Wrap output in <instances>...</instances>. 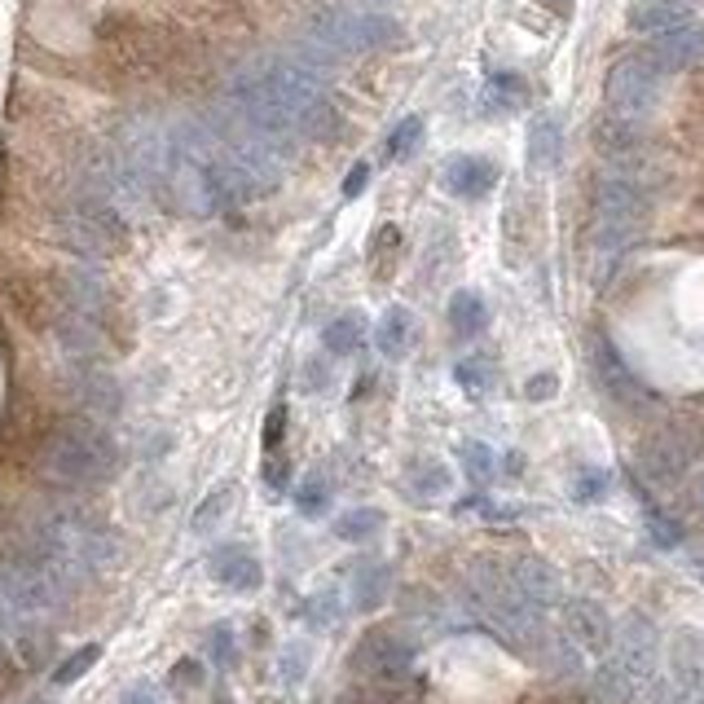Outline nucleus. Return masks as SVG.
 <instances>
[{
  "instance_id": "nucleus-34",
  "label": "nucleus",
  "mask_w": 704,
  "mask_h": 704,
  "mask_svg": "<svg viewBox=\"0 0 704 704\" xmlns=\"http://www.w3.org/2000/svg\"><path fill=\"white\" fill-rule=\"evenodd\" d=\"M418 142H423V120H418V114H410V120H401V124L392 129V137H388V159L414 155Z\"/></svg>"
},
{
  "instance_id": "nucleus-31",
  "label": "nucleus",
  "mask_w": 704,
  "mask_h": 704,
  "mask_svg": "<svg viewBox=\"0 0 704 704\" xmlns=\"http://www.w3.org/2000/svg\"><path fill=\"white\" fill-rule=\"evenodd\" d=\"M295 507H300V515L317 520V515L330 507V481H326V476H308V481L300 485V494H295Z\"/></svg>"
},
{
  "instance_id": "nucleus-26",
  "label": "nucleus",
  "mask_w": 704,
  "mask_h": 704,
  "mask_svg": "<svg viewBox=\"0 0 704 704\" xmlns=\"http://www.w3.org/2000/svg\"><path fill=\"white\" fill-rule=\"evenodd\" d=\"M321 343H326V352H335V357H352V352L366 343V317H362V313H343V317H335V321L321 330Z\"/></svg>"
},
{
  "instance_id": "nucleus-19",
  "label": "nucleus",
  "mask_w": 704,
  "mask_h": 704,
  "mask_svg": "<svg viewBox=\"0 0 704 704\" xmlns=\"http://www.w3.org/2000/svg\"><path fill=\"white\" fill-rule=\"evenodd\" d=\"M511 581H515V591H520L537 612H546V608L559 604V572H555L546 559H537V555H520V559L511 563Z\"/></svg>"
},
{
  "instance_id": "nucleus-9",
  "label": "nucleus",
  "mask_w": 704,
  "mask_h": 704,
  "mask_svg": "<svg viewBox=\"0 0 704 704\" xmlns=\"http://www.w3.org/2000/svg\"><path fill=\"white\" fill-rule=\"evenodd\" d=\"M617 652H612V669L639 691L652 673H656V656H660V639H656V626L647 621V617H626L621 621V634H617V643H612Z\"/></svg>"
},
{
  "instance_id": "nucleus-33",
  "label": "nucleus",
  "mask_w": 704,
  "mask_h": 704,
  "mask_svg": "<svg viewBox=\"0 0 704 704\" xmlns=\"http://www.w3.org/2000/svg\"><path fill=\"white\" fill-rule=\"evenodd\" d=\"M229 502H233V485H216V489L203 498V507L194 511V533H207V529L229 511Z\"/></svg>"
},
{
  "instance_id": "nucleus-36",
  "label": "nucleus",
  "mask_w": 704,
  "mask_h": 704,
  "mask_svg": "<svg viewBox=\"0 0 704 704\" xmlns=\"http://www.w3.org/2000/svg\"><path fill=\"white\" fill-rule=\"evenodd\" d=\"M647 533H652V542H656V546H665V550H673V546L682 542V524H678V520H669V515H665V511H656V507L647 511Z\"/></svg>"
},
{
  "instance_id": "nucleus-14",
  "label": "nucleus",
  "mask_w": 704,
  "mask_h": 704,
  "mask_svg": "<svg viewBox=\"0 0 704 704\" xmlns=\"http://www.w3.org/2000/svg\"><path fill=\"white\" fill-rule=\"evenodd\" d=\"M591 366H595V379H599V388L608 392V401H617V405H626V410H643L647 405V388H643V379L626 366V357L617 352V343L612 339H595V348H591Z\"/></svg>"
},
{
  "instance_id": "nucleus-47",
  "label": "nucleus",
  "mask_w": 704,
  "mask_h": 704,
  "mask_svg": "<svg viewBox=\"0 0 704 704\" xmlns=\"http://www.w3.org/2000/svg\"><path fill=\"white\" fill-rule=\"evenodd\" d=\"M700 581H704V563H700Z\"/></svg>"
},
{
  "instance_id": "nucleus-22",
  "label": "nucleus",
  "mask_w": 704,
  "mask_h": 704,
  "mask_svg": "<svg viewBox=\"0 0 704 704\" xmlns=\"http://www.w3.org/2000/svg\"><path fill=\"white\" fill-rule=\"evenodd\" d=\"M559 159H563V120L546 110V114H537L533 129H529V163L537 172H546Z\"/></svg>"
},
{
  "instance_id": "nucleus-15",
  "label": "nucleus",
  "mask_w": 704,
  "mask_h": 704,
  "mask_svg": "<svg viewBox=\"0 0 704 704\" xmlns=\"http://www.w3.org/2000/svg\"><path fill=\"white\" fill-rule=\"evenodd\" d=\"M595 146L599 155L617 168V172H634L647 155V137H643V124H630V120H617V114H604L595 124Z\"/></svg>"
},
{
  "instance_id": "nucleus-21",
  "label": "nucleus",
  "mask_w": 704,
  "mask_h": 704,
  "mask_svg": "<svg viewBox=\"0 0 704 704\" xmlns=\"http://www.w3.org/2000/svg\"><path fill=\"white\" fill-rule=\"evenodd\" d=\"M669 669H673V691H704V634L700 630H682L673 639Z\"/></svg>"
},
{
  "instance_id": "nucleus-40",
  "label": "nucleus",
  "mask_w": 704,
  "mask_h": 704,
  "mask_svg": "<svg viewBox=\"0 0 704 704\" xmlns=\"http://www.w3.org/2000/svg\"><path fill=\"white\" fill-rule=\"evenodd\" d=\"M366 177H371V168H366V163H357V168L348 172V181H343V194H348V198H357V194L366 190Z\"/></svg>"
},
{
  "instance_id": "nucleus-41",
  "label": "nucleus",
  "mask_w": 704,
  "mask_h": 704,
  "mask_svg": "<svg viewBox=\"0 0 704 704\" xmlns=\"http://www.w3.org/2000/svg\"><path fill=\"white\" fill-rule=\"evenodd\" d=\"M120 704H163V700H159V691H155V687H146V682H142V687L124 691V700H120Z\"/></svg>"
},
{
  "instance_id": "nucleus-7",
  "label": "nucleus",
  "mask_w": 704,
  "mask_h": 704,
  "mask_svg": "<svg viewBox=\"0 0 704 704\" xmlns=\"http://www.w3.org/2000/svg\"><path fill=\"white\" fill-rule=\"evenodd\" d=\"M66 591H71V585L32 550H23L19 559H10L5 568H0V604H5V612L14 621L49 617L62 604Z\"/></svg>"
},
{
  "instance_id": "nucleus-27",
  "label": "nucleus",
  "mask_w": 704,
  "mask_h": 704,
  "mask_svg": "<svg viewBox=\"0 0 704 704\" xmlns=\"http://www.w3.org/2000/svg\"><path fill=\"white\" fill-rule=\"evenodd\" d=\"M379 529H384V515H379L375 507H352V511H343V515L335 520V533H339L343 542H371Z\"/></svg>"
},
{
  "instance_id": "nucleus-32",
  "label": "nucleus",
  "mask_w": 704,
  "mask_h": 704,
  "mask_svg": "<svg viewBox=\"0 0 704 704\" xmlns=\"http://www.w3.org/2000/svg\"><path fill=\"white\" fill-rule=\"evenodd\" d=\"M458 384L472 392V397H489L494 392V384H498V375H494V366L489 362H481V357H472V362H462L458 366Z\"/></svg>"
},
{
  "instance_id": "nucleus-8",
  "label": "nucleus",
  "mask_w": 704,
  "mask_h": 704,
  "mask_svg": "<svg viewBox=\"0 0 704 704\" xmlns=\"http://www.w3.org/2000/svg\"><path fill=\"white\" fill-rule=\"evenodd\" d=\"M660 93H665V71L647 53H630V58L612 62V71L604 80L608 114H617V120H630V124H643L647 120V114L660 106Z\"/></svg>"
},
{
  "instance_id": "nucleus-16",
  "label": "nucleus",
  "mask_w": 704,
  "mask_h": 704,
  "mask_svg": "<svg viewBox=\"0 0 704 704\" xmlns=\"http://www.w3.org/2000/svg\"><path fill=\"white\" fill-rule=\"evenodd\" d=\"M647 58H652L665 75L700 66V62H704V23L695 19V23H687V27L669 32V36H656V40H652V49H647Z\"/></svg>"
},
{
  "instance_id": "nucleus-45",
  "label": "nucleus",
  "mask_w": 704,
  "mask_h": 704,
  "mask_svg": "<svg viewBox=\"0 0 704 704\" xmlns=\"http://www.w3.org/2000/svg\"><path fill=\"white\" fill-rule=\"evenodd\" d=\"M695 502L704 507V476H700V485H695Z\"/></svg>"
},
{
  "instance_id": "nucleus-43",
  "label": "nucleus",
  "mask_w": 704,
  "mask_h": 704,
  "mask_svg": "<svg viewBox=\"0 0 704 704\" xmlns=\"http://www.w3.org/2000/svg\"><path fill=\"white\" fill-rule=\"evenodd\" d=\"M265 481H269V485H274V489H282V485H287V466H282V462H278V458H274V462H269V466H265Z\"/></svg>"
},
{
  "instance_id": "nucleus-24",
  "label": "nucleus",
  "mask_w": 704,
  "mask_h": 704,
  "mask_svg": "<svg viewBox=\"0 0 704 704\" xmlns=\"http://www.w3.org/2000/svg\"><path fill=\"white\" fill-rule=\"evenodd\" d=\"M445 317H449V326H453L458 335H481L485 321H489V304H485L481 291H458V295H449Z\"/></svg>"
},
{
  "instance_id": "nucleus-42",
  "label": "nucleus",
  "mask_w": 704,
  "mask_h": 704,
  "mask_svg": "<svg viewBox=\"0 0 704 704\" xmlns=\"http://www.w3.org/2000/svg\"><path fill=\"white\" fill-rule=\"evenodd\" d=\"M198 678H203V669H198L194 660H185V665L172 669V682H185V687H190V682H198Z\"/></svg>"
},
{
  "instance_id": "nucleus-17",
  "label": "nucleus",
  "mask_w": 704,
  "mask_h": 704,
  "mask_svg": "<svg viewBox=\"0 0 704 704\" xmlns=\"http://www.w3.org/2000/svg\"><path fill=\"white\" fill-rule=\"evenodd\" d=\"M440 185L453 194V198H485L494 185H498V168L489 163V159H481V155H453V159H445V168H440Z\"/></svg>"
},
{
  "instance_id": "nucleus-28",
  "label": "nucleus",
  "mask_w": 704,
  "mask_h": 704,
  "mask_svg": "<svg viewBox=\"0 0 704 704\" xmlns=\"http://www.w3.org/2000/svg\"><path fill=\"white\" fill-rule=\"evenodd\" d=\"M388 568L384 563H371V568H362V576H357V608L362 612H375L384 599H388Z\"/></svg>"
},
{
  "instance_id": "nucleus-29",
  "label": "nucleus",
  "mask_w": 704,
  "mask_h": 704,
  "mask_svg": "<svg viewBox=\"0 0 704 704\" xmlns=\"http://www.w3.org/2000/svg\"><path fill=\"white\" fill-rule=\"evenodd\" d=\"M462 466H466V476H472L476 485H485L489 476H494V466H498V458H494V449L485 445V440H466L462 449Z\"/></svg>"
},
{
  "instance_id": "nucleus-10",
  "label": "nucleus",
  "mask_w": 704,
  "mask_h": 704,
  "mask_svg": "<svg viewBox=\"0 0 704 704\" xmlns=\"http://www.w3.org/2000/svg\"><path fill=\"white\" fill-rule=\"evenodd\" d=\"M695 458V440L682 427H665L639 445V476L652 485H678Z\"/></svg>"
},
{
  "instance_id": "nucleus-6",
  "label": "nucleus",
  "mask_w": 704,
  "mask_h": 704,
  "mask_svg": "<svg viewBox=\"0 0 704 704\" xmlns=\"http://www.w3.org/2000/svg\"><path fill=\"white\" fill-rule=\"evenodd\" d=\"M53 239L84 256V260H106L114 252H124L129 247V224L120 216V207L97 198V194H75L66 207H58L53 216Z\"/></svg>"
},
{
  "instance_id": "nucleus-44",
  "label": "nucleus",
  "mask_w": 704,
  "mask_h": 704,
  "mask_svg": "<svg viewBox=\"0 0 704 704\" xmlns=\"http://www.w3.org/2000/svg\"><path fill=\"white\" fill-rule=\"evenodd\" d=\"M673 704H704V691H673Z\"/></svg>"
},
{
  "instance_id": "nucleus-38",
  "label": "nucleus",
  "mask_w": 704,
  "mask_h": 704,
  "mask_svg": "<svg viewBox=\"0 0 704 704\" xmlns=\"http://www.w3.org/2000/svg\"><path fill=\"white\" fill-rule=\"evenodd\" d=\"M211 652H216V665H233V634H229V626L211 630Z\"/></svg>"
},
{
  "instance_id": "nucleus-46",
  "label": "nucleus",
  "mask_w": 704,
  "mask_h": 704,
  "mask_svg": "<svg viewBox=\"0 0 704 704\" xmlns=\"http://www.w3.org/2000/svg\"><path fill=\"white\" fill-rule=\"evenodd\" d=\"M572 5V0H555V10H568Z\"/></svg>"
},
{
  "instance_id": "nucleus-3",
  "label": "nucleus",
  "mask_w": 704,
  "mask_h": 704,
  "mask_svg": "<svg viewBox=\"0 0 704 704\" xmlns=\"http://www.w3.org/2000/svg\"><path fill=\"white\" fill-rule=\"evenodd\" d=\"M40 462H45L49 481H58L66 489H93V485H106L114 476V466H120V445H114V436L101 423L75 418V423H62V427L49 432Z\"/></svg>"
},
{
  "instance_id": "nucleus-20",
  "label": "nucleus",
  "mask_w": 704,
  "mask_h": 704,
  "mask_svg": "<svg viewBox=\"0 0 704 704\" xmlns=\"http://www.w3.org/2000/svg\"><path fill=\"white\" fill-rule=\"evenodd\" d=\"M211 576L220 585H229V591H239V595H252L260 591V559L247 550V546H220L211 555Z\"/></svg>"
},
{
  "instance_id": "nucleus-11",
  "label": "nucleus",
  "mask_w": 704,
  "mask_h": 704,
  "mask_svg": "<svg viewBox=\"0 0 704 704\" xmlns=\"http://www.w3.org/2000/svg\"><path fill=\"white\" fill-rule=\"evenodd\" d=\"M563 643L576 647L581 656H608L612 643H617V630H612V617L604 612V604L595 599H568L563 604Z\"/></svg>"
},
{
  "instance_id": "nucleus-18",
  "label": "nucleus",
  "mask_w": 704,
  "mask_h": 704,
  "mask_svg": "<svg viewBox=\"0 0 704 704\" xmlns=\"http://www.w3.org/2000/svg\"><path fill=\"white\" fill-rule=\"evenodd\" d=\"M695 23V10L687 0H634L630 5V32L656 40V36H669L678 27Z\"/></svg>"
},
{
  "instance_id": "nucleus-4",
  "label": "nucleus",
  "mask_w": 704,
  "mask_h": 704,
  "mask_svg": "<svg viewBox=\"0 0 704 704\" xmlns=\"http://www.w3.org/2000/svg\"><path fill=\"white\" fill-rule=\"evenodd\" d=\"M595 220H591V247L599 265H617V256L634 243V233L647 220V190L634 172H604L595 181Z\"/></svg>"
},
{
  "instance_id": "nucleus-12",
  "label": "nucleus",
  "mask_w": 704,
  "mask_h": 704,
  "mask_svg": "<svg viewBox=\"0 0 704 704\" xmlns=\"http://www.w3.org/2000/svg\"><path fill=\"white\" fill-rule=\"evenodd\" d=\"M66 384H71V397L80 401V410L93 423H106V418H114L124 410V388L101 362H71Z\"/></svg>"
},
{
  "instance_id": "nucleus-30",
  "label": "nucleus",
  "mask_w": 704,
  "mask_h": 704,
  "mask_svg": "<svg viewBox=\"0 0 704 704\" xmlns=\"http://www.w3.org/2000/svg\"><path fill=\"white\" fill-rule=\"evenodd\" d=\"M608 485H612V476L604 466H581L572 476V502H599L608 494Z\"/></svg>"
},
{
  "instance_id": "nucleus-13",
  "label": "nucleus",
  "mask_w": 704,
  "mask_h": 704,
  "mask_svg": "<svg viewBox=\"0 0 704 704\" xmlns=\"http://www.w3.org/2000/svg\"><path fill=\"white\" fill-rule=\"evenodd\" d=\"M357 669L379 687H401L414 673V643H405L401 634L379 630L357 647Z\"/></svg>"
},
{
  "instance_id": "nucleus-5",
  "label": "nucleus",
  "mask_w": 704,
  "mask_h": 704,
  "mask_svg": "<svg viewBox=\"0 0 704 704\" xmlns=\"http://www.w3.org/2000/svg\"><path fill=\"white\" fill-rule=\"evenodd\" d=\"M472 599H476V608L485 612V621H489L507 643H515V647H537V643L546 639V626H542L546 612H537V608L515 591L511 568H502V563H494V559L476 563V568H472Z\"/></svg>"
},
{
  "instance_id": "nucleus-23",
  "label": "nucleus",
  "mask_w": 704,
  "mask_h": 704,
  "mask_svg": "<svg viewBox=\"0 0 704 704\" xmlns=\"http://www.w3.org/2000/svg\"><path fill=\"white\" fill-rule=\"evenodd\" d=\"M529 101V80L520 75V71H494L489 80H485V106L494 110V114H511V110H520Z\"/></svg>"
},
{
  "instance_id": "nucleus-37",
  "label": "nucleus",
  "mask_w": 704,
  "mask_h": 704,
  "mask_svg": "<svg viewBox=\"0 0 704 704\" xmlns=\"http://www.w3.org/2000/svg\"><path fill=\"white\" fill-rule=\"evenodd\" d=\"M282 432H287V410L278 405V410L265 418V449H269V453L282 445Z\"/></svg>"
},
{
  "instance_id": "nucleus-2",
  "label": "nucleus",
  "mask_w": 704,
  "mask_h": 704,
  "mask_svg": "<svg viewBox=\"0 0 704 704\" xmlns=\"http://www.w3.org/2000/svg\"><path fill=\"white\" fill-rule=\"evenodd\" d=\"M397 45H401V23L392 14L362 10V5H321L308 14L300 53L326 71L339 58H362V53H379Z\"/></svg>"
},
{
  "instance_id": "nucleus-39",
  "label": "nucleus",
  "mask_w": 704,
  "mask_h": 704,
  "mask_svg": "<svg viewBox=\"0 0 704 704\" xmlns=\"http://www.w3.org/2000/svg\"><path fill=\"white\" fill-rule=\"evenodd\" d=\"M555 375H533L529 384H524V392H529V401H546V397H555Z\"/></svg>"
},
{
  "instance_id": "nucleus-1",
  "label": "nucleus",
  "mask_w": 704,
  "mask_h": 704,
  "mask_svg": "<svg viewBox=\"0 0 704 704\" xmlns=\"http://www.w3.org/2000/svg\"><path fill=\"white\" fill-rule=\"evenodd\" d=\"M229 114L282 150H291L300 137L321 142L339 124L326 71L304 53H278L243 66L229 80Z\"/></svg>"
},
{
  "instance_id": "nucleus-25",
  "label": "nucleus",
  "mask_w": 704,
  "mask_h": 704,
  "mask_svg": "<svg viewBox=\"0 0 704 704\" xmlns=\"http://www.w3.org/2000/svg\"><path fill=\"white\" fill-rule=\"evenodd\" d=\"M375 343L384 357H405L410 343H414V317L405 308H388L384 321L375 326Z\"/></svg>"
},
{
  "instance_id": "nucleus-35",
  "label": "nucleus",
  "mask_w": 704,
  "mask_h": 704,
  "mask_svg": "<svg viewBox=\"0 0 704 704\" xmlns=\"http://www.w3.org/2000/svg\"><path fill=\"white\" fill-rule=\"evenodd\" d=\"M97 656H101V647H97V643L80 647L75 656H66V660H62V665L53 669V682H58V687H71L75 678H84V673H88V669L97 665Z\"/></svg>"
}]
</instances>
